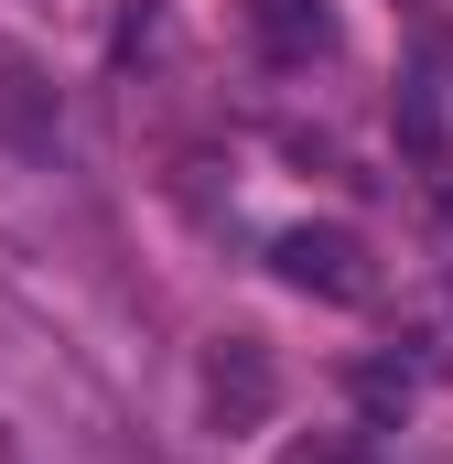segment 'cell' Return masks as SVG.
Returning a JSON list of instances; mask_svg holds the SVG:
<instances>
[{"instance_id":"5b68a950","label":"cell","mask_w":453,"mask_h":464,"mask_svg":"<svg viewBox=\"0 0 453 464\" xmlns=\"http://www.w3.org/2000/svg\"><path fill=\"white\" fill-rule=\"evenodd\" d=\"M281 464H356L345 432H303V443H281Z\"/></svg>"},{"instance_id":"8992f818","label":"cell","mask_w":453,"mask_h":464,"mask_svg":"<svg viewBox=\"0 0 453 464\" xmlns=\"http://www.w3.org/2000/svg\"><path fill=\"white\" fill-rule=\"evenodd\" d=\"M410 22H443V0H410Z\"/></svg>"},{"instance_id":"7a4b0ae2","label":"cell","mask_w":453,"mask_h":464,"mask_svg":"<svg viewBox=\"0 0 453 464\" xmlns=\"http://www.w3.org/2000/svg\"><path fill=\"white\" fill-rule=\"evenodd\" d=\"M281 411V356H270V335H217L206 346V421L217 432H259Z\"/></svg>"},{"instance_id":"3957f363","label":"cell","mask_w":453,"mask_h":464,"mask_svg":"<svg viewBox=\"0 0 453 464\" xmlns=\"http://www.w3.org/2000/svg\"><path fill=\"white\" fill-rule=\"evenodd\" d=\"M248 33L270 65H324L335 54V11L324 0H248Z\"/></svg>"},{"instance_id":"277c9868","label":"cell","mask_w":453,"mask_h":464,"mask_svg":"<svg viewBox=\"0 0 453 464\" xmlns=\"http://www.w3.org/2000/svg\"><path fill=\"white\" fill-rule=\"evenodd\" d=\"M54 76L43 65H22V54H0V140L11 151H54Z\"/></svg>"},{"instance_id":"6da1fadb","label":"cell","mask_w":453,"mask_h":464,"mask_svg":"<svg viewBox=\"0 0 453 464\" xmlns=\"http://www.w3.org/2000/svg\"><path fill=\"white\" fill-rule=\"evenodd\" d=\"M270 270H281L292 292H313V303H367V292H378L356 227H281L270 237Z\"/></svg>"}]
</instances>
